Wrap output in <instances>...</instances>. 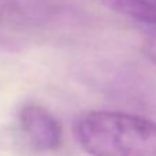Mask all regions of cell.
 Returning <instances> with one entry per match:
<instances>
[{
	"label": "cell",
	"instance_id": "277c9868",
	"mask_svg": "<svg viewBox=\"0 0 156 156\" xmlns=\"http://www.w3.org/2000/svg\"><path fill=\"white\" fill-rule=\"evenodd\" d=\"M116 14L156 25V0H95Z\"/></svg>",
	"mask_w": 156,
	"mask_h": 156
},
{
	"label": "cell",
	"instance_id": "7a4b0ae2",
	"mask_svg": "<svg viewBox=\"0 0 156 156\" xmlns=\"http://www.w3.org/2000/svg\"><path fill=\"white\" fill-rule=\"evenodd\" d=\"M20 124L33 149L54 152L62 142V127L58 119L39 104H27L20 111Z\"/></svg>",
	"mask_w": 156,
	"mask_h": 156
},
{
	"label": "cell",
	"instance_id": "3957f363",
	"mask_svg": "<svg viewBox=\"0 0 156 156\" xmlns=\"http://www.w3.org/2000/svg\"><path fill=\"white\" fill-rule=\"evenodd\" d=\"M48 14L44 0H0V30H25L43 24Z\"/></svg>",
	"mask_w": 156,
	"mask_h": 156
},
{
	"label": "cell",
	"instance_id": "5b68a950",
	"mask_svg": "<svg viewBox=\"0 0 156 156\" xmlns=\"http://www.w3.org/2000/svg\"><path fill=\"white\" fill-rule=\"evenodd\" d=\"M144 54L152 64L156 65V33L148 36L144 41Z\"/></svg>",
	"mask_w": 156,
	"mask_h": 156
},
{
	"label": "cell",
	"instance_id": "6da1fadb",
	"mask_svg": "<svg viewBox=\"0 0 156 156\" xmlns=\"http://www.w3.org/2000/svg\"><path fill=\"white\" fill-rule=\"evenodd\" d=\"M77 144L90 156H156V123L120 111H93L73 126Z\"/></svg>",
	"mask_w": 156,
	"mask_h": 156
}]
</instances>
